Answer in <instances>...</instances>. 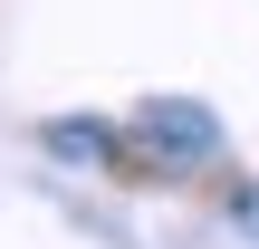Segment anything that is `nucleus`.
<instances>
[{
    "mask_svg": "<svg viewBox=\"0 0 259 249\" xmlns=\"http://www.w3.org/2000/svg\"><path fill=\"white\" fill-rule=\"evenodd\" d=\"M125 144H135L144 163H211V154H221V125H211L202 106H183V96H163V106H135V125H125Z\"/></svg>",
    "mask_w": 259,
    "mask_h": 249,
    "instance_id": "obj_1",
    "label": "nucleus"
},
{
    "mask_svg": "<svg viewBox=\"0 0 259 249\" xmlns=\"http://www.w3.org/2000/svg\"><path fill=\"white\" fill-rule=\"evenodd\" d=\"M48 154H67V163H115L125 134H115V125H77V115H58V125H48Z\"/></svg>",
    "mask_w": 259,
    "mask_h": 249,
    "instance_id": "obj_2",
    "label": "nucleus"
},
{
    "mask_svg": "<svg viewBox=\"0 0 259 249\" xmlns=\"http://www.w3.org/2000/svg\"><path fill=\"white\" fill-rule=\"evenodd\" d=\"M231 221H240V230L259 240V182H231Z\"/></svg>",
    "mask_w": 259,
    "mask_h": 249,
    "instance_id": "obj_3",
    "label": "nucleus"
}]
</instances>
